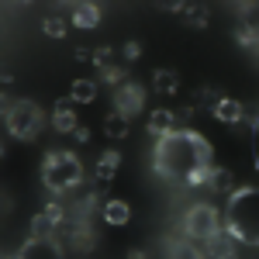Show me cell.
Instances as JSON below:
<instances>
[{
  "mask_svg": "<svg viewBox=\"0 0 259 259\" xmlns=\"http://www.w3.org/2000/svg\"><path fill=\"white\" fill-rule=\"evenodd\" d=\"M211 142L194 128H177L166 139H156L152 173L169 187H204L211 173Z\"/></svg>",
  "mask_w": 259,
  "mask_h": 259,
  "instance_id": "cell-1",
  "label": "cell"
},
{
  "mask_svg": "<svg viewBox=\"0 0 259 259\" xmlns=\"http://www.w3.org/2000/svg\"><path fill=\"white\" fill-rule=\"evenodd\" d=\"M225 232L239 245L259 249V187H239L225 207Z\"/></svg>",
  "mask_w": 259,
  "mask_h": 259,
  "instance_id": "cell-2",
  "label": "cell"
},
{
  "mask_svg": "<svg viewBox=\"0 0 259 259\" xmlns=\"http://www.w3.org/2000/svg\"><path fill=\"white\" fill-rule=\"evenodd\" d=\"M41 183H45V190L56 194V197H69L73 190H80L83 187L80 156L69 152V149H52V152H45V159H41Z\"/></svg>",
  "mask_w": 259,
  "mask_h": 259,
  "instance_id": "cell-3",
  "label": "cell"
},
{
  "mask_svg": "<svg viewBox=\"0 0 259 259\" xmlns=\"http://www.w3.org/2000/svg\"><path fill=\"white\" fill-rule=\"evenodd\" d=\"M45 124H52V118H45V111H41V104L28 97H7L4 100V128H7V135L18 142H35L45 132Z\"/></svg>",
  "mask_w": 259,
  "mask_h": 259,
  "instance_id": "cell-4",
  "label": "cell"
},
{
  "mask_svg": "<svg viewBox=\"0 0 259 259\" xmlns=\"http://www.w3.org/2000/svg\"><path fill=\"white\" fill-rule=\"evenodd\" d=\"M180 228H183V235L190 242H207V239H214L218 232H225V218H221V211L214 204L197 200V204H190V207L183 211Z\"/></svg>",
  "mask_w": 259,
  "mask_h": 259,
  "instance_id": "cell-5",
  "label": "cell"
},
{
  "mask_svg": "<svg viewBox=\"0 0 259 259\" xmlns=\"http://www.w3.org/2000/svg\"><path fill=\"white\" fill-rule=\"evenodd\" d=\"M114 111L118 114H124V118H135V114H142V107H145V87L135 80H124L114 87Z\"/></svg>",
  "mask_w": 259,
  "mask_h": 259,
  "instance_id": "cell-6",
  "label": "cell"
},
{
  "mask_svg": "<svg viewBox=\"0 0 259 259\" xmlns=\"http://www.w3.org/2000/svg\"><path fill=\"white\" fill-rule=\"evenodd\" d=\"M18 259H66L59 239H38V235H28L18 249Z\"/></svg>",
  "mask_w": 259,
  "mask_h": 259,
  "instance_id": "cell-7",
  "label": "cell"
},
{
  "mask_svg": "<svg viewBox=\"0 0 259 259\" xmlns=\"http://www.w3.org/2000/svg\"><path fill=\"white\" fill-rule=\"evenodd\" d=\"M90 62L100 69V76L111 83V87L124 83V62L118 59V52H114V49H107V45H104V49H94V59H90Z\"/></svg>",
  "mask_w": 259,
  "mask_h": 259,
  "instance_id": "cell-8",
  "label": "cell"
},
{
  "mask_svg": "<svg viewBox=\"0 0 259 259\" xmlns=\"http://www.w3.org/2000/svg\"><path fill=\"white\" fill-rule=\"evenodd\" d=\"M211 114H214V121H221V124H242L245 121V104L242 100H235L232 94H218L214 97V104H211Z\"/></svg>",
  "mask_w": 259,
  "mask_h": 259,
  "instance_id": "cell-9",
  "label": "cell"
},
{
  "mask_svg": "<svg viewBox=\"0 0 259 259\" xmlns=\"http://www.w3.org/2000/svg\"><path fill=\"white\" fill-rule=\"evenodd\" d=\"M52 128H56V132H62V135H76L80 118H76L73 100H56V107H52Z\"/></svg>",
  "mask_w": 259,
  "mask_h": 259,
  "instance_id": "cell-10",
  "label": "cell"
},
{
  "mask_svg": "<svg viewBox=\"0 0 259 259\" xmlns=\"http://www.w3.org/2000/svg\"><path fill=\"white\" fill-rule=\"evenodd\" d=\"M204 256L207 259H239V242L232 239L228 232H218L214 239L204 242Z\"/></svg>",
  "mask_w": 259,
  "mask_h": 259,
  "instance_id": "cell-11",
  "label": "cell"
},
{
  "mask_svg": "<svg viewBox=\"0 0 259 259\" xmlns=\"http://www.w3.org/2000/svg\"><path fill=\"white\" fill-rule=\"evenodd\" d=\"M145 128H149V135H156V139H166L169 132H177L180 121H177V111H169V107H156L149 121H145Z\"/></svg>",
  "mask_w": 259,
  "mask_h": 259,
  "instance_id": "cell-12",
  "label": "cell"
},
{
  "mask_svg": "<svg viewBox=\"0 0 259 259\" xmlns=\"http://www.w3.org/2000/svg\"><path fill=\"white\" fill-rule=\"evenodd\" d=\"M100 211H104V221L111 225V228H124L128 221H132V204L121 197H107L100 204Z\"/></svg>",
  "mask_w": 259,
  "mask_h": 259,
  "instance_id": "cell-13",
  "label": "cell"
},
{
  "mask_svg": "<svg viewBox=\"0 0 259 259\" xmlns=\"http://www.w3.org/2000/svg\"><path fill=\"white\" fill-rule=\"evenodd\" d=\"M204 187L211 190V194H221V197H232L239 187H235V177H232V169H225V166H211V173L204 180Z\"/></svg>",
  "mask_w": 259,
  "mask_h": 259,
  "instance_id": "cell-14",
  "label": "cell"
},
{
  "mask_svg": "<svg viewBox=\"0 0 259 259\" xmlns=\"http://www.w3.org/2000/svg\"><path fill=\"white\" fill-rule=\"evenodd\" d=\"M169 11H173L183 24H190V28H204V24H207V7H204V4H173Z\"/></svg>",
  "mask_w": 259,
  "mask_h": 259,
  "instance_id": "cell-15",
  "label": "cell"
},
{
  "mask_svg": "<svg viewBox=\"0 0 259 259\" xmlns=\"http://www.w3.org/2000/svg\"><path fill=\"white\" fill-rule=\"evenodd\" d=\"M166 259H207L190 239H166Z\"/></svg>",
  "mask_w": 259,
  "mask_h": 259,
  "instance_id": "cell-16",
  "label": "cell"
},
{
  "mask_svg": "<svg viewBox=\"0 0 259 259\" xmlns=\"http://www.w3.org/2000/svg\"><path fill=\"white\" fill-rule=\"evenodd\" d=\"M73 24L83 31H94L100 24V4H76L73 7Z\"/></svg>",
  "mask_w": 259,
  "mask_h": 259,
  "instance_id": "cell-17",
  "label": "cell"
},
{
  "mask_svg": "<svg viewBox=\"0 0 259 259\" xmlns=\"http://www.w3.org/2000/svg\"><path fill=\"white\" fill-rule=\"evenodd\" d=\"M118 169H121V152H118V149H107V152H104V156L97 159V169H94V177H97L100 183H111Z\"/></svg>",
  "mask_w": 259,
  "mask_h": 259,
  "instance_id": "cell-18",
  "label": "cell"
},
{
  "mask_svg": "<svg viewBox=\"0 0 259 259\" xmlns=\"http://www.w3.org/2000/svg\"><path fill=\"white\" fill-rule=\"evenodd\" d=\"M152 87H156V94H162V97H177L180 76L173 69H156V73H152Z\"/></svg>",
  "mask_w": 259,
  "mask_h": 259,
  "instance_id": "cell-19",
  "label": "cell"
},
{
  "mask_svg": "<svg viewBox=\"0 0 259 259\" xmlns=\"http://www.w3.org/2000/svg\"><path fill=\"white\" fill-rule=\"evenodd\" d=\"M69 100L73 104H94L97 100V83L94 80H73V87H69Z\"/></svg>",
  "mask_w": 259,
  "mask_h": 259,
  "instance_id": "cell-20",
  "label": "cell"
},
{
  "mask_svg": "<svg viewBox=\"0 0 259 259\" xmlns=\"http://www.w3.org/2000/svg\"><path fill=\"white\" fill-rule=\"evenodd\" d=\"M104 135H107L111 142H121L124 135H128V118L118 114V111H111V114L104 118Z\"/></svg>",
  "mask_w": 259,
  "mask_h": 259,
  "instance_id": "cell-21",
  "label": "cell"
},
{
  "mask_svg": "<svg viewBox=\"0 0 259 259\" xmlns=\"http://www.w3.org/2000/svg\"><path fill=\"white\" fill-rule=\"evenodd\" d=\"M41 31H45V38H66V18L49 14V18L41 21Z\"/></svg>",
  "mask_w": 259,
  "mask_h": 259,
  "instance_id": "cell-22",
  "label": "cell"
},
{
  "mask_svg": "<svg viewBox=\"0 0 259 259\" xmlns=\"http://www.w3.org/2000/svg\"><path fill=\"white\" fill-rule=\"evenodd\" d=\"M142 56V45L139 41H124V62H135Z\"/></svg>",
  "mask_w": 259,
  "mask_h": 259,
  "instance_id": "cell-23",
  "label": "cell"
},
{
  "mask_svg": "<svg viewBox=\"0 0 259 259\" xmlns=\"http://www.w3.org/2000/svg\"><path fill=\"white\" fill-rule=\"evenodd\" d=\"M128 259H149V252H145V249H132V252H128Z\"/></svg>",
  "mask_w": 259,
  "mask_h": 259,
  "instance_id": "cell-24",
  "label": "cell"
},
{
  "mask_svg": "<svg viewBox=\"0 0 259 259\" xmlns=\"http://www.w3.org/2000/svg\"><path fill=\"white\" fill-rule=\"evenodd\" d=\"M73 139H76V142H87V139H90V132H87V128H76V135H73Z\"/></svg>",
  "mask_w": 259,
  "mask_h": 259,
  "instance_id": "cell-25",
  "label": "cell"
},
{
  "mask_svg": "<svg viewBox=\"0 0 259 259\" xmlns=\"http://www.w3.org/2000/svg\"><path fill=\"white\" fill-rule=\"evenodd\" d=\"M252 128H256V135H259V114H256V121H252Z\"/></svg>",
  "mask_w": 259,
  "mask_h": 259,
  "instance_id": "cell-26",
  "label": "cell"
},
{
  "mask_svg": "<svg viewBox=\"0 0 259 259\" xmlns=\"http://www.w3.org/2000/svg\"><path fill=\"white\" fill-rule=\"evenodd\" d=\"M252 52H256V59H259V45H256V49H252Z\"/></svg>",
  "mask_w": 259,
  "mask_h": 259,
  "instance_id": "cell-27",
  "label": "cell"
},
{
  "mask_svg": "<svg viewBox=\"0 0 259 259\" xmlns=\"http://www.w3.org/2000/svg\"><path fill=\"white\" fill-rule=\"evenodd\" d=\"M256 169H259V152H256Z\"/></svg>",
  "mask_w": 259,
  "mask_h": 259,
  "instance_id": "cell-28",
  "label": "cell"
},
{
  "mask_svg": "<svg viewBox=\"0 0 259 259\" xmlns=\"http://www.w3.org/2000/svg\"><path fill=\"white\" fill-rule=\"evenodd\" d=\"M256 152H259V149H256Z\"/></svg>",
  "mask_w": 259,
  "mask_h": 259,
  "instance_id": "cell-29",
  "label": "cell"
}]
</instances>
